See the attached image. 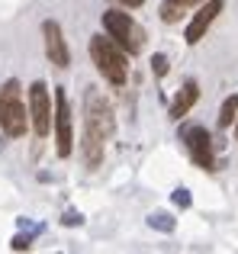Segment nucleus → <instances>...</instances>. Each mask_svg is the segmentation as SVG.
<instances>
[{
	"label": "nucleus",
	"mask_w": 238,
	"mask_h": 254,
	"mask_svg": "<svg viewBox=\"0 0 238 254\" xmlns=\"http://www.w3.org/2000/svg\"><path fill=\"white\" fill-rule=\"evenodd\" d=\"M90 58H94L97 71L107 77L110 84L122 87L129 77V62H125V49L113 36H94L90 39Z\"/></svg>",
	"instance_id": "f257e3e1"
},
{
	"label": "nucleus",
	"mask_w": 238,
	"mask_h": 254,
	"mask_svg": "<svg viewBox=\"0 0 238 254\" xmlns=\"http://www.w3.org/2000/svg\"><path fill=\"white\" fill-rule=\"evenodd\" d=\"M26 106L23 97H19V81H6L0 87V129L10 138L26 135Z\"/></svg>",
	"instance_id": "f03ea898"
},
{
	"label": "nucleus",
	"mask_w": 238,
	"mask_h": 254,
	"mask_svg": "<svg viewBox=\"0 0 238 254\" xmlns=\"http://www.w3.org/2000/svg\"><path fill=\"white\" fill-rule=\"evenodd\" d=\"M103 29H107V36H113L119 45H122L129 55H135V52H142L145 45V32L135 26V19L129 16V13H116V10H107L103 13Z\"/></svg>",
	"instance_id": "7ed1b4c3"
},
{
	"label": "nucleus",
	"mask_w": 238,
	"mask_h": 254,
	"mask_svg": "<svg viewBox=\"0 0 238 254\" xmlns=\"http://www.w3.org/2000/svg\"><path fill=\"white\" fill-rule=\"evenodd\" d=\"M52 100L55 97H49V87H45L42 81L29 84V123H32V132H36L39 138H45L52 132V126H55Z\"/></svg>",
	"instance_id": "20e7f679"
},
{
	"label": "nucleus",
	"mask_w": 238,
	"mask_h": 254,
	"mask_svg": "<svg viewBox=\"0 0 238 254\" xmlns=\"http://www.w3.org/2000/svg\"><path fill=\"white\" fill-rule=\"evenodd\" d=\"M84 113H87V116H84V129H87V132H94V135H100V138H110V135H113V129H116L113 110H110V103L97 90H87Z\"/></svg>",
	"instance_id": "39448f33"
},
{
	"label": "nucleus",
	"mask_w": 238,
	"mask_h": 254,
	"mask_svg": "<svg viewBox=\"0 0 238 254\" xmlns=\"http://www.w3.org/2000/svg\"><path fill=\"white\" fill-rule=\"evenodd\" d=\"M55 151L58 158H68L74 151V132H71V106H68V93L61 87H55Z\"/></svg>",
	"instance_id": "423d86ee"
},
{
	"label": "nucleus",
	"mask_w": 238,
	"mask_h": 254,
	"mask_svg": "<svg viewBox=\"0 0 238 254\" xmlns=\"http://www.w3.org/2000/svg\"><path fill=\"white\" fill-rule=\"evenodd\" d=\"M42 36H45V55L55 68H68L71 64V52H68V42L61 36V26L55 19H45L42 23Z\"/></svg>",
	"instance_id": "0eeeda50"
},
{
	"label": "nucleus",
	"mask_w": 238,
	"mask_h": 254,
	"mask_svg": "<svg viewBox=\"0 0 238 254\" xmlns=\"http://www.w3.org/2000/svg\"><path fill=\"white\" fill-rule=\"evenodd\" d=\"M222 6H226V0H209V3H203L200 10L193 13V19H190V26H187V42L190 45H196L203 36H206V29L213 26V19L222 13Z\"/></svg>",
	"instance_id": "6e6552de"
},
{
	"label": "nucleus",
	"mask_w": 238,
	"mask_h": 254,
	"mask_svg": "<svg viewBox=\"0 0 238 254\" xmlns=\"http://www.w3.org/2000/svg\"><path fill=\"white\" fill-rule=\"evenodd\" d=\"M187 148H190V155H193V161L200 164L203 171H213V138H209V132L206 129H187Z\"/></svg>",
	"instance_id": "1a4fd4ad"
},
{
	"label": "nucleus",
	"mask_w": 238,
	"mask_h": 254,
	"mask_svg": "<svg viewBox=\"0 0 238 254\" xmlns=\"http://www.w3.org/2000/svg\"><path fill=\"white\" fill-rule=\"evenodd\" d=\"M196 100H200V87H196L193 81H187L180 87V93L174 97V103H171V119H183L190 110H193Z\"/></svg>",
	"instance_id": "9d476101"
},
{
	"label": "nucleus",
	"mask_w": 238,
	"mask_h": 254,
	"mask_svg": "<svg viewBox=\"0 0 238 254\" xmlns=\"http://www.w3.org/2000/svg\"><path fill=\"white\" fill-rule=\"evenodd\" d=\"M235 119H238V93L226 97V103H222V110H219V129H229Z\"/></svg>",
	"instance_id": "9b49d317"
},
{
	"label": "nucleus",
	"mask_w": 238,
	"mask_h": 254,
	"mask_svg": "<svg viewBox=\"0 0 238 254\" xmlns=\"http://www.w3.org/2000/svg\"><path fill=\"white\" fill-rule=\"evenodd\" d=\"M183 6H187L183 0H164L161 3V19L164 23H177V19L183 16Z\"/></svg>",
	"instance_id": "f8f14e48"
},
{
	"label": "nucleus",
	"mask_w": 238,
	"mask_h": 254,
	"mask_svg": "<svg viewBox=\"0 0 238 254\" xmlns=\"http://www.w3.org/2000/svg\"><path fill=\"white\" fill-rule=\"evenodd\" d=\"M148 222L155 225V229H161V232H171V229H174V222H171V216H161V212H158V216H151Z\"/></svg>",
	"instance_id": "ddd939ff"
},
{
	"label": "nucleus",
	"mask_w": 238,
	"mask_h": 254,
	"mask_svg": "<svg viewBox=\"0 0 238 254\" xmlns=\"http://www.w3.org/2000/svg\"><path fill=\"white\" fill-rule=\"evenodd\" d=\"M151 71H155L158 77H164V74H168V58H164V55H155V58H151Z\"/></svg>",
	"instance_id": "4468645a"
},
{
	"label": "nucleus",
	"mask_w": 238,
	"mask_h": 254,
	"mask_svg": "<svg viewBox=\"0 0 238 254\" xmlns=\"http://www.w3.org/2000/svg\"><path fill=\"white\" fill-rule=\"evenodd\" d=\"M174 203L180 206V209H187V206H190V193L183 190V187H177V190H174Z\"/></svg>",
	"instance_id": "2eb2a0df"
},
{
	"label": "nucleus",
	"mask_w": 238,
	"mask_h": 254,
	"mask_svg": "<svg viewBox=\"0 0 238 254\" xmlns=\"http://www.w3.org/2000/svg\"><path fill=\"white\" fill-rule=\"evenodd\" d=\"M13 248H16V251H26V248H29V235H16V238H13Z\"/></svg>",
	"instance_id": "dca6fc26"
},
{
	"label": "nucleus",
	"mask_w": 238,
	"mask_h": 254,
	"mask_svg": "<svg viewBox=\"0 0 238 254\" xmlns=\"http://www.w3.org/2000/svg\"><path fill=\"white\" fill-rule=\"evenodd\" d=\"M64 222H68V225H77V222H81V216H77V212H68V216H64Z\"/></svg>",
	"instance_id": "f3484780"
},
{
	"label": "nucleus",
	"mask_w": 238,
	"mask_h": 254,
	"mask_svg": "<svg viewBox=\"0 0 238 254\" xmlns=\"http://www.w3.org/2000/svg\"><path fill=\"white\" fill-rule=\"evenodd\" d=\"M119 3H125V6H142L145 0H119Z\"/></svg>",
	"instance_id": "a211bd4d"
},
{
	"label": "nucleus",
	"mask_w": 238,
	"mask_h": 254,
	"mask_svg": "<svg viewBox=\"0 0 238 254\" xmlns=\"http://www.w3.org/2000/svg\"><path fill=\"white\" fill-rule=\"evenodd\" d=\"M183 3H187V6H193V3H200V0H183Z\"/></svg>",
	"instance_id": "6ab92c4d"
},
{
	"label": "nucleus",
	"mask_w": 238,
	"mask_h": 254,
	"mask_svg": "<svg viewBox=\"0 0 238 254\" xmlns=\"http://www.w3.org/2000/svg\"><path fill=\"white\" fill-rule=\"evenodd\" d=\"M235 138H238V119H235Z\"/></svg>",
	"instance_id": "aec40b11"
}]
</instances>
